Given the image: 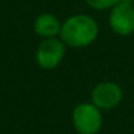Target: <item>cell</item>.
<instances>
[{"instance_id":"ba28073f","label":"cell","mask_w":134,"mask_h":134,"mask_svg":"<svg viewBox=\"0 0 134 134\" xmlns=\"http://www.w3.org/2000/svg\"><path fill=\"white\" fill-rule=\"evenodd\" d=\"M132 1L133 0H120V3H129V4H132Z\"/></svg>"},{"instance_id":"5b68a950","label":"cell","mask_w":134,"mask_h":134,"mask_svg":"<svg viewBox=\"0 0 134 134\" xmlns=\"http://www.w3.org/2000/svg\"><path fill=\"white\" fill-rule=\"evenodd\" d=\"M64 56V44L59 39L48 38L43 41L37 51V61L43 69L56 68Z\"/></svg>"},{"instance_id":"8992f818","label":"cell","mask_w":134,"mask_h":134,"mask_svg":"<svg viewBox=\"0 0 134 134\" xmlns=\"http://www.w3.org/2000/svg\"><path fill=\"white\" fill-rule=\"evenodd\" d=\"M60 22L57 21V18L52 14H41L34 25V30L38 35L46 37V38H52L53 35H56L57 33H60Z\"/></svg>"},{"instance_id":"6da1fadb","label":"cell","mask_w":134,"mask_h":134,"mask_svg":"<svg viewBox=\"0 0 134 134\" xmlns=\"http://www.w3.org/2000/svg\"><path fill=\"white\" fill-rule=\"evenodd\" d=\"M61 39L72 47H85L92 43L98 35L96 22L86 14L69 17L60 29Z\"/></svg>"},{"instance_id":"3957f363","label":"cell","mask_w":134,"mask_h":134,"mask_svg":"<svg viewBox=\"0 0 134 134\" xmlns=\"http://www.w3.org/2000/svg\"><path fill=\"white\" fill-rule=\"evenodd\" d=\"M109 25L120 35L134 33V7L129 3H117L111 12Z\"/></svg>"},{"instance_id":"277c9868","label":"cell","mask_w":134,"mask_h":134,"mask_svg":"<svg viewBox=\"0 0 134 134\" xmlns=\"http://www.w3.org/2000/svg\"><path fill=\"white\" fill-rule=\"evenodd\" d=\"M122 99V90L113 82H103L98 85L91 92L92 104L98 108H115Z\"/></svg>"},{"instance_id":"7a4b0ae2","label":"cell","mask_w":134,"mask_h":134,"mask_svg":"<svg viewBox=\"0 0 134 134\" xmlns=\"http://www.w3.org/2000/svg\"><path fill=\"white\" fill-rule=\"evenodd\" d=\"M73 125L80 134H96L102 128V115L94 104H80L73 111Z\"/></svg>"},{"instance_id":"52a82bcc","label":"cell","mask_w":134,"mask_h":134,"mask_svg":"<svg viewBox=\"0 0 134 134\" xmlns=\"http://www.w3.org/2000/svg\"><path fill=\"white\" fill-rule=\"evenodd\" d=\"M86 3L95 9H105L115 7L117 3H120V0H86Z\"/></svg>"}]
</instances>
